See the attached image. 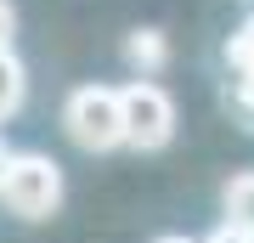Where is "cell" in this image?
Segmentation results:
<instances>
[{
  "instance_id": "30bf717a",
  "label": "cell",
  "mask_w": 254,
  "mask_h": 243,
  "mask_svg": "<svg viewBox=\"0 0 254 243\" xmlns=\"http://www.w3.org/2000/svg\"><path fill=\"white\" fill-rule=\"evenodd\" d=\"M6 159H11V153H6V142H0V175H6Z\"/></svg>"
},
{
  "instance_id": "6da1fadb",
  "label": "cell",
  "mask_w": 254,
  "mask_h": 243,
  "mask_svg": "<svg viewBox=\"0 0 254 243\" xmlns=\"http://www.w3.org/2000/svg\"><path fill=\"white\" fill-rule=\"evenodd\" d=\"M0 198H6V209L17 221L57 215V204H63V170H57V159H46V153H11L6 175H0Z\"/></svg>"
},
{
  "instance_id": "8fae6325",
  "label": "cell",
  "mask_w": 254,
  "mask_h": 243,
  "mask_svg": "<svg viewBox=\"0 0 254 243\" xmlns=\"http://www.w3.org/2000/svg\"><path fill=\"white\" fill-rule=\"evenodd\" d=\"M158 243H192V238H158Z\"/></svg>"
},
{
  "instance_id": "277c9868",
  "label": "cell",
  "mask_w": 254,
  "mask_h": 243,
  "mask_svg": "<svg viewBox=\"0 0 254 243\" xmlns=\"http://www.w3.org/2000/svg\"><path fill=\"white\" fill-rule=\"evenodd\" d=\"M220 204H226V226H232V232H249L254 238V170L232 175L226 192H220Z\"/></svg>"
},
{
  "instance_id": "5b68a950",
  "label": "cell",
  "mask_w": 254,
  "mask_h": 243,
  "mask_svg": "<svg viewBox=\"0 0 254 243\" xmlns=\"http://www.w3.org/2000/svg\"><path fill=\"white\" fill-rule=\"evenodd\" d=\"M28 102V68L17 63V51H0V125Z\"/></svg>"
},
{
  "instance_id": "3957f363",
  "label": "cell",
  "mask_w": 254,
  "mask_h": 243,
  "mask_svg": "<svg viewBox=\"0 0 254 243\" xmlns=\"http://www.w3.org/2000/svg\"><path fill=\"white\" fill-rule=\"evenodd\" d=\"M63 130L85 147V153H113V147H125L119 90H108V85H79V90H68V102H63Z\"/></svg>"
},
{
  "instance_id": "7a4b0ae2",
  "label": "cell",
  "mask_w": 254,
  "mask_h": 243,
  "mask_svg": "<svg viewBox=\"0 0 254 243\" xmlns=\"http://www.w3.org/2000/svg\"><path fill=\"white\" fill-rule=\"evenodd\" d=\"M119 125H125V147L136 153H158L175 142V102L170 90L153 80H130L119 90Z\"/></svg>"
},
{
  "instance_id": "8992f818",
  "label": "cell",
  "mask_w": 254,
  "mask_h": 243,
  "mask_svg": "<svg viewBox=\"0 0 254 243\" xmlns=\"http://www.w3.org/2000/svg\"><path fill=\"white\" fill-rule=\"evenodd\" d=\"M125 57H130V68H141V74H158L164 63H170V40H164L158 28H136V34L125 40Z\"/></svg>"
},
{
  "instance_id": "ba28073f",
  "label": "cell",
  "mask_w": 254,
  "mask_h": 243,
  "mask_svg": "<svg viewBox=\"0 0 254 243\" xmlns=\"http://www.w3.org/2000/svg\"><path fill=\"white\" fill-rule=\"evenodd\" d=\"M11 34H17V11L11 0H0V51H11Z\"/></svg>"
},
{
  "instance_id": "9c48e42d",
  "label": "cell",
  "mask_w": 254,
  "mask_h": 243,
  "mask_svg": "<svg viewBox=\"0 0 254 243\" xmlns=\"http://www.w3.org/2000/svg\"><path fill=\"white\" fill-rule=\"evenodd\" d=\"M203 243H254V238H249V232H232V226H220V232H209Z\"/></svg>"
},
{
  "instance_id": "52a82bcc",
  "label": "cell",
  "mask_w": 254,
  "mask_h": 243,
  "mask_svg": "<svg viewBox=\"0 0 254 243\" xmlns=\"http://www.w3.org/2000/svg\"><path fill=\"white\" fill-rule=\"evenodd\" d=\"M226 57H232V74H237V80H254V17L232 34V51Z\"/></svg>"
}]
</instances>
